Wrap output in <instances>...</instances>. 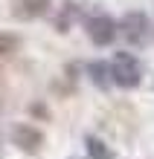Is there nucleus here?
I'll list each match as a JSON object with an SVG mask.
<instances>
[{"mask_svg":"<svg viewBox=\"0 0 154 159\" xmlns=\"http://www.w3.org/2000/svg\"><path fill=\"white\" fill-rule=\"evenodd\" d=\"M111 78H113V84H119V87H125V90L140 87V81H142L140 61L134 58L131 52H117V58H113V64H111Z\"/></svg>","mask_w":154,"mask_h":159,"instance_id":"1","label":"nucleus"},{"mask_svg":"<svg viewBox=\"0 0 154 159\" xmlns=\"http://www.w3.org/2000/svg\"><path fill=\"white\" fill-rule=\"evenodd\" d=\"M119 32L125 35V41L131 46H146L151 38V23L142 12H128L119 23Z\"/></svg>","mask_w":154,"mask_h":159,"instance_id":"2","label":"nucleus"},{"mask_svg":"<svg viewBox=\"0 0 154 159\" xmlns=\"http://www.w3.org/2000/svg\"><path fill=\"white\" fill-rule=\"evenodd\" d=\"M84 29H87V38H90L96 46H108V43H113V38L119 35L117 20L108 17V15H90L87 20H84Z\"/></svg>","mask_w":154,"mask_h":159,"instance_id":"3","label":"nucleus"},{"mask_svg":"<svg viewBox=\"0 0 154 159\" xmlns=\"http://www.w3.org/2000/svg\"><path fill=\"white\" fill-rule=\"evenodd\" d=\"M12 142L23 153H38L44 148V133L38 127H32V125H15L12 127Z\"/></svg>","mask_w":154,"mask_h":159,"instance_id":"4","label":"nucleus"},{"mask_svg":"<svg viewBox=\"0 0 154 159\" xmlns=\"http://www.w3.org/2000/svg\"><path fill=\"white\" fill-rule=\"evenodd\" d=\"M87 75H90V81L99 90H108L111 84H113V78H111V64L108 61H90L87 64Z\"/></svg>","mask_w":154,"mask_h":159,"instance_id":"5","label":"nucleus"},{"mask_svg":"<svg viewBox=\"0 0 154 159\" xmlns=\"http://www.w3.org/2000/svg\"><path fill=\"white\" fill-rule=\"evenodd\" d=\"M47 9H50V0H21V3L15 6V15L21 17V20H32V17L47 15Z\"/></svg>","mask_w":154,"mask_h":159,"instance_id":"6","label":"nucleus"},{"mask_svg":"<svg viewBox=\"0 0 154 159\" xmlns=\"http://www.w3.org/2000/svg\"><path fill=\"white\" fill-rule=\"evenodd\" d=\"M84 145H87V153L93 159H113V151L102 142L99 136H84Z\"/></svg>","mask_w":154,"mask_h":159,"instance_id":"7","label":"nucleus"},{"mask_svg":"<svg viewBox=\"0 0 154 159\" xmlns=\"http://www.w3.org/2000/svg\"><path fill=\"white\" fill-rule=\"evenodd\" d=\"M17 43L21 41H17L15 35H0V55H12L17 49Z\"/></svg>","mask_w":154,"mask_h":159,"instance_id":"8","label":"nucleus"},{"mask_svg":"<svg viewBox=\"0 0 154 159\" xmlns=\"http://www.w3.org/2000/svg\"><path fill=\"white\" fill-rule=\"evenodd\" d=\"M0 104H3V101H0Z\"/></svg>","mask_w":154,"mask_h":159,"instance_id":"9","label":"nucleus"}]
</instances>
